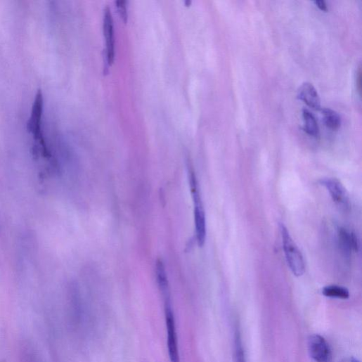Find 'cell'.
Instances as JSON below:
<instances>
[{
  "mask_svg": "<svg viewBox=\"0 0 362 362\" xmlns=\"http://www.w3.org/2000/svg\"><path fill=\"white\" fill-rule=\"evenodd\" d=\"M189 183L194 202V221L196 240L198 246H204L206 240L207 227L205 213L200 197L196 176L192 169H189Z\"/></svg>",
  "mask_w": 362,
  "mask_h": 362,
  "instance_id": "obj_1",
  "label": "cell"
},
{
  "mask_svg": "<svg viewBox=\"0 0 362 362\" xmlns=\"http://www.w3.org/2000/svg\"><path fill=\"white\" fill-rule=\"evenodd\" d=\"M44 110V96L39 90L36 96L33 103L32 114L28 122L27 128L33 135L37 147L41 151L44 157H49L50 153L47 148L43 131H42V116Z\"/></svg>",
  "mask_w": 362,
  "mask_h": 362,
  "instance_id": "obj_2",
  "label": "cell"
},
{
  "mask_svg": "<svg viewBox=\"0 0 362 362\" xmlns=\"http://www.w3.org/2000/svg\"><path fill=\"white\" fill-rule=\"evenodd\" d=\"M280 232L288 266L295 276L301 277L304 274L306 269L304 257L284 224L280 225Z\"/></svg>",
  "mask_w": 362,
  "mask_h": 362,
  "instance_id": "obj_3",
  "label": "cell"
},
{
  "mask_svg": "<svg viewBox=\"0 0 362 362\" xmlns=\"http://www.w3.org/2000/svg\"><path fill=\"white\" fill-rule=\"evenodd\" d=\"M165 318L167 330L168 351L171 362H180L176 321L170 299H165Z\"/></svg>",
  "mask_w": 362,
  "mask_h": 362,
  "instance_id": "obj_4",
  "label": "cell"
},
{
  "mask_svg": "<svg viewBox=\"0 0 362 362\" xmlns=\"http://www.w3.org/2000/svg\"><path fill=\"white\" fill-rule=\"evenodd\" d=\"M309 351L311 358L316 362H329L331 351L329 344L322 336L313 335L308 342Z\"/></svg>",
  "mask_w": 362,
  "mask_h": 362,
  "instance_id": "obj_5",
  "label": "cell"
},
{
  "mask_svg": "<svg viewBox=\"0 0 362 362\" xmlns=\"http://www.w3.org/2000/svg\"><path fill=\"white\" fill-rule=\"evenodd\" d=\"M103 32L106 46V60L108 64L111 65L115 59V35L112 16L108 8L104 11Z\"/></svg>",
  "mask_w": 362,
  "mask_h": 362,
  "instance_id": "obj_6",
  "label": "cell"
},
{
  "mask_svg": "<svg viewBox=\"0 0 362 362\" xmlns=\"http://www.w3.org/2000/svg\"><path fill=\"white\" fill-rule=\"evenodd\" d=\"M329 192L332 200L344 208L349 207V199L346 189L336 179H323L320 181Z\"/></svg>",
  "mask_w": 362,
  "mask_h": 362,
  "instance_id": "obj_7",
  "label": "cell"
},
{
  "mask_svg": "<svg viewBox=\"0 0 362 362\" xmlns=\"http://www.w3.org/2000/svg\"><path fill=\"white\" fill-rule=\"evenodd\" d=\"M298 98L304 101L308 106L314 109L321 108V99L319 95L312 84L305 82L301 85L298 90Z\"/></svg>",
  "mask_w": 362,
  "mask_h": 362,
  "instance_id": "obj_8",
  "label": "cell"
},
{
  "mask_svg": "<svg viewBox=\"0 0 362 362\" xmlns=\"http://www.w3.org/2000/svg\"><path fill=\"white\" fill-rule=\"evenodd\" d=\"M337 235L340 247L345 257H349L352 250L357 251L358 241L354 233L349 232L344 228H340Z\"/></svg>",
  "mask_w": 362,
  "mask_h": 362,
  "instance_id": "obj_9",
  "label": "cell"
},
{
  "mask_svg": "<svg viewBox=\"0 0 362 362\" xmlns=\"http://www.w3.org/2000/svg\"><path fill=\"white\" fill-rule=\"evenodd\" d=\"M20 362H44L39 350L30 340H24L20 349Z\"/></svg>",
  "mask_w": 362,
  "mask_h": 362,
  "instance_id": "obj_10",
  "label": "cell"
},
{
  "mask_svg": "<svg viewBox=\"0 0 362 362\" xmlns=\"http://www.w3.org/2000/svg\"><path fill=\"white\" fill-rule=\"evenodd\" d=\"M156 276L159 288L165 299H169V281L165 266L162 260H158L156 264Z\"/></svg>",
  "mask_w": 362,
  "mask_h": 362,
  "instance_id": "obj_11",
  "label": "cell"
},
{
  "mask_svg": "<svg viewBox=\"0 0 362 362\" xmlns=\"http://www.w3.org/2000/svg\"><path fill=\"white\" fill-rule=\"evenodd\" d=\"M302 115L304 131L309 136L317 137L319 134V128L314 115L306 109L303 110Z\"/></svg>",
  "mask_w": 362,
  "mask_h": 362,
  "instance_id": "obj_12",
  "label": "cell"
},
{
  "mask_svg": "<svg viewBox=\"0 0 362 362\" xmlns=\"http://www.w3.org/2000/svg\"><path fill=\"white\" fill-rule=\"evenodd\" d=\"M323 122L330 130L337 131L341 126V117L340 115L333 110L325 108L322 110Z\"/></svg>",
  "mask_w": 362,
  "mask_h": 362,
  "instance_id": "obj_13",
  "label": "cell"
},
{
  "mask_svg": "<svg viewBox=\"0 0 362 362\" xmlns=\"http://www.w3.org/2000/svg\"><path fill=\"white\" fill-rule=\"evenodd\" d=\"M322 293L325 297L340 299H347L349 297V290L338 285H329L325 287Z\"/></svg>",
  "mask_w": 362,
  "mask_h": 362,
  "instance_id": "obj_14",
  "label": "cell"
},
{
  "mask_svg": "<svg viewBox=\"0 0 362 362\" xmlns=\"http://www.w3.org/2000/svg\"><path fill=\"white\" fill-rule=\"evenodd\" d=\"M234 344L235 362H246L243 341H241L240 335L238 332H236L235 333Z\"/></svg>",
  "mask_w": 362,
  "mask_h": 362,
  "instance_id": "obj_15",
  "label": "cell"
},
{
  "mask_svg": "<svg viewBox=\"0 0 362 362\" xmlns=\"http://www.w3.org/2000/svg\"><path fill=\"white\" fill-rule=\"evenodd\" d=\"M116 6L120 17L126 22L128 18L127 2L118 1L116 3Z\"/></svg>",
  "mask_w": 362,
  "mask_h": 362,
  "instance_id": "obj_16",
  "label": "cell"
},
{
  "mask_svg": "<svg viewBox=\"0 0 362 362\" xmlns=\"http://www.w3.org/2000/svg\"><path fill=\"white\" fill-rule=\"evenodd\" d=\"M356 86L358 91L361 94V67H358L357 74H356Z\"/></svg>",
  "mask_w": 362,
  "mask_h": 362,
  "instance_id": "obj_17",
  "label": "cell"
},
{
  "mask_svg": "<svg viewBox=\"0 0 362 362\" xmlns=\"http://www.w3.org/2000/svg\"><path fill=\"white\" fill-rule=\"evenodd\" d=\"M316 6L322 11L327 12L328 7L325 1L323 0H318V1L314 2Z\"/></svg>",
  "mask_w": 362,
  "mask_h": 362,
  "instance_id": "obj_18",
  "label": "cell"
},
{
  "mask_svg": "<svg viewBox=\"0 0 362 362\" xmlns=\"http://www.w3.org/2000/svg\"><path fill=\"white\" fill-rule=\"evenodd\" d=\"M351 362H360V361L355 358H352L351 360Z\"/></svg>",
  "mask_w": 362,
  "mask_h": 362,
  "instance_id": "obj_19",
  "label": "cell"
}]
</instances>
